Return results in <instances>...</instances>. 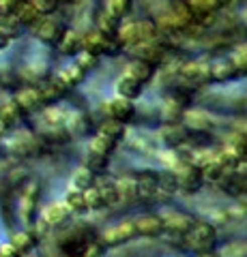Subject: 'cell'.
I'll use <instances>...</instances> for the list:
<instances>
[{"mask_svg": "<svg viewBox=\"0 0 247 257\" xmlns=\"http://www.w3.org/2000/svg\"><path fill=\"white\" fill-rule=\"evenodd\" d=\"M236 180H238V189L247 193V174H245V176H238Z\"/></svg>", "mask_w": 247, "mask_h": 257, "instance_id": "cb8c5ba5", "label": "cell"}, {"mask_svg": "<svg viewBox=\"0 0 247 257\" xmlns=\"http://www.w3.org/2000/svg\"><path fill=\"white\" fill-rule=\"evenodd\" d=\"M82 75H84V71L77 67V64H73V67H67L62 73L58 75V79L56 82H60L65 88H71V86H75L79 79H82Z\"/></svg>", "mask_w": 247, "mask_h": 257, "instance_id": "30bf717a", "label": "cell"}, {"mask_svg": "<svg viewBox=\"0 0 247 257\" xmlns=\"http://www.w3.org/2000/svg\"><path fill=\"white\" fill-rule=\"evenodd\" d=\"M35 236L33 234H28V231H20V234H15L13 240H11V244L18 248V251L24 255V253H28L30 248H35Z\"/></svg>", "mask_w": 247, "mask_h": 257, "instance_id": "7c38bea8", "label": "cell"}, {"mask_svg": "<svg viewBox=\"0 0 247 257\" xmlns=\"http://www.w3.org/2000/svg\"><path fill=\"white\" fill-rule=\"evenodd\" d=\"M215 244V231L211 227H198L189 234V246L194 251H211Z\"/></svg>", "mask_w": 247, "mask_h": 257, "instance_id": "6da1fadb", "label": "cell"}, {"mask_svg": "<svg viewBox=\"0 0 247 257\" xmlns=\"http://www.w3.org/2000/svg\"><path fill=\"white\" fill-rule=\"evenodd\" d=\"M200 178H202L200 172L191 167V170H187L185 176L181 178V187H183V189H187V191H196L198 187H200V182H202Z\"/></svg>", "mask_w": 247, "mask_h": 257, "instance_id": "9a60e30c", "label": "cell"}, {"mask_svg": "<svg viewBox=\"0 0 247 257\" xmlns=\"http://www.w3.org/2000/svg\"><path fill=\"white\" fill-rule=\"evenodd\" d=\"M0 257H22V253L9 242V244H0Z\"/></svg>", "mask_w": 247, "mask_h": 257, "instance_id": "7402d4cb", "label": "cell"}, {"mask_svg": "<svg viewBox=\"0 0 247 257\" xmlns=\"http://www.w3.org/2000/svg\"><path fill=\"white\" fill-rule=\"evenodd\" d=\"M91 184H93L91 170H79V172H75V176H73V189H77V191H89Z\"/></svg>", "mask_w": 247, "mask_h": 257, "instance_id": "2e32d148", "label": "cell"}, {"mask_svg": "<svg viewBox=\"0 0 247 257\" xmlns=\"http://www.w3.org/2000/svg\"><path fill=\"white\" fill-rule=\"evenodd\" d=\"M112 114L116 120H127L133 116V107H131V103H127L125 99H118L112 103Z\"/></svg>", "mask_w": 247, "mask_h": 257, "instance_id": "5bb4252c", "label": "cell"}, {"mask_svg": "<svg viewBox=\"0 0 247 257\" xmlns=\"http://www.w3.org/2000/svg\"><path fill=\"white\" fill-rule=\"evenodd\" d=\"M161 227H163L161 219H155V216H146V219H142L138 223V231H142V234H150V236L159 234Z\"/></svg>", "mask_w": 247, "mask_h": 257, "instance_id": "4fadbf2b", "label": "cell"}, {"mask_svg": "<svg viewBox=\"0 0 247 257\" xmlns=\"http://www.w3.org/2000/svg\"><path fill=\"white\" fill-rule=\"evenodd\" d=\"M62 92H65V86H62L60 82H50V84H45L41 90H39V94H41V101H43V103H50V101L60 99Z\"/></svg>", "mask_w": 247, "mask_h": 257, "instance_id": "8fae6325", "label": "cell"}, {"mask_svg": "<svg viewBox=\"0 0 247 257\" xmlns=\"http://www.w3.org/2000/svg\"><path fill=\"white\" fill-rule=\"evenodd\" d=\"M142 90V82H138L135 77H123L121 84H118V92H121L125 99H133V96H138Z\"/></svg>", "mask_w": 247, "mask_h": 257, "instance_id": "9c48e42d", "label": "cell"}, {"mask_svg": "<svg viewBox=\"0 0 247 257\" xmlns=\"http://www.w3.org/2000/svg\"><path fill=\"white\" fill-rule=\"evenodd\" d=\"M65 206L69 208V212H84L86 208V197H84V191H69L67 193V197H65Z\"/></svg>", "mask_w": 247, "mask_h": 257, "instance_id": "52a82bcc", "label": "cell"}, {"mask_svg": "<svg viewBox=\"0 0 247 257\" xmlns=\"http://www.w3.org/2000/svg\"><path fill=\"white\" fill-rule=\"evenodd\" d=\"M101 32H103V35H112V32H116V26H118V18H116V15L112 13V15H103V18H101Z\"/></svg>", "mask_w": 247, "mask_h": 257, "instance_id": "d6986e66", "label": "cell"}, {"mask_svg": "<svg viewBox=\"0 0 247 257\" xmlns=\"http://www.w3.org/2000/svg\"><path fill=\"white\" fill-rule=\"evenodd\" d=\"M62 35H65V30H62L60 24L50 22V20L41 22L39 24V28H37V37L41 39L43 43H50V45H58Z\"/></svg>", "mask_w": 247, "mask_h": 257, "instance_id": "7a4b0ae2", "label": "cell"}, {"mask_svg": "<svg viewBox=\"0 0 247 257\" xmlns=\"http://www.w3.org/2000/svg\"><path fill=\"white\" fill-rule=\"evenodd\" d=\"M30 5L39 11V15H50L58 9L60 0H30Z\"/></svg>", "mask_w": 247, "mask_h": 257, "instance_id": "e0dca14e", "label": "cell"}, {"mask_svg": "<svg viewBox=\"0 0 247 257\" xmlns=\"http://www.w3.org/2000/svg\"><path fill=\"white\" fill-rule=\"evenodd\" d=\"M26 0H0V13L3 15H13Z\"/></svg>", "mask_w": 247, "mask_h": 257, "instance_id": "44dd1931", "label": "cell"}, {"mask_svg": "<svg viewBox=\"0 0 247 257\" xmlns=\"http://www.w3.org/2000/svg\"><path fill=\"white\" fill-rule=\"evenodd\" d=\"M9 43H11V35H9V32H7L3 26H0V50H5V47L9 45Z\"/></svg>", "mask_w": 247, "mask_h": 257, "instance_id": "603a6c76", "label": "cell"}, {"mask_svg": "<svg viewBox=\"0 0 247 257\" xmlns=\"http://www.w3.org/2000/svg\"><path fill=\"white\" fill-rule=\"evenodd\" d=\"M69 219V208L62 206V204H52L45 208L43 212V221L47 225H52V227H56V225H62Z\"/></svg>", "mask_w": 247, "mask_h": 257, "instance_id": "277c9868", "label": "cell"}, {"mask_svg": "<svg viewBox=\"0 0 247 257\" xmlns=\"http://www.w3.org/2000/svg\"><path fill=\"white\" fill-rule=\"evenodd\" d=\"M15 105H18L22 111H35L41 107V94H39V90H35V88H24V90H20L18 94H15Z\"/></svg>", "mask_w": 247, "mask_h": 257, "instance_id": "3957f363", "label": "cell"}, {"mask_svg": "<svg viewBox=\"0 0 247 257\" xmlns=\"http://www.w3.org/2000/svg\"><path fill=\"white\" fill-rule=\"evenodd\" d=\"M150 75V67H148V62H138L135 67L131 69V77H135L138 82H146Z\"/></svg>", "mask_w": 247, "mask_h": 257, "instance_id": "ffe728a7", "label": "cell"}, {"mask_svg": "<svg viewBox=\"0 0 247 257\" xmlns=\"http://www.w3.org/2000/svg\"><path fill=\"white\" fill-rule=\"evenodd\" d=\"M58 47H60L62 54L73 56V54L79 52V47H82V39H79L77 35H73V32H65L62 39H60V43H58Z\"/></svg>", "mask_w": 247, "mask_h": 257, "instance_id": "ba28073f", "label": "cell"}, {"mask_svg": "<svg viewBox=\"0 0 247 257\" xmlns=\"http://www.w3.org/2000/svg\"><path fill=\"white\" fill-rule=\"evenodd\" d=\"M20 114H22V109L15 105V101H9V103H5V105H0V122H3L7 128L18 122Z\"/></svg>", "mask_w": 247, "mask_h": 257, "instance_id": "8992f818", "label": "cell"}, {"mask_svg": "<svg viewBox=\"0 0 247 257\" xmlns=\"http://www.w3.org/2000/svg\"><path fill=\"white\" fill-rule=\"evenodd\" d=\"M13 18L18 20L20 26H35V24H39V20H41V15H39V11L26 0V3L13 13Z\"/></svg>", "mask_w": 247, "mask_h": 257, "instance_id": "5b68a950", "label": "cell"}, {"mask_svg": "<svg viewBox=\"0 0 247 257\" xmlns=\"http://www.w3.org/2000/svg\"><path fill=\"white\" fill-rule=\"evenodd\" d=\"M123 135V126L121 124H114V122H108V124H103V128H101V138H106V140H110L114 144V140H118Z\"/></svg>", "mask_w": 247, "mask_h": 257, "instance_id": "ac0fdd59", "label": "cell"}]
</instances>
